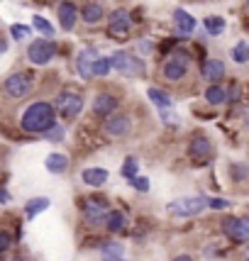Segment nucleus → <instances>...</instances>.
Here are the masks:
<instances>
[{"label":"nucleus","mask_w":249,"mask_h":261,"mask_svg":"<svg viewBox=\"0 0 249 261\" xmlns=\"http://www.w3.org/2000/svg\"><path fill=\"white\" fill-rule=\"evenodd\" d=\"M205 30H208V34H213V37H217V34L225 32V20L222 17H215V15H210V17H205Z\"/></svg>","instance_id":"obj_23"},{"label":"nucleus","mask_w":249,"mask_h":261,"mask_svg":"<svg viewBox=\"0 0 249 261\" xmlns=\"http://www.w3.org/2000/svg\"><path fill=\"white\" fill-rule=\"evenodd\" d=\"M210 151H213V144H210V139L203 135H198V137H193L191 139V144H188V156L195 161H203L210 156Z\"/></svg>","instance_id":"obj_14"},{"label":"nucleus","mask_w":249,"mask_h":261,"mask_svg":"<svg viewBox=\"0 0 249 261\" xmlns=\"http://www.w3.org/2000/svg\"><path fill=\"white\" fill-rule=\"evenodd\" d=\"M98 57H101V54H98L95 49H91V46H88V49H83V51L79 54V59H76V68H79L81 79H86V81L93 79V66H95Z\"/></svg>","instance_id":"obj_11"},{"label":"nucleus","mask_w":249,"mask_h":261,"mask_svg":"<svg viewBox=\"0 0 249 261\" xmlns=\"http://www.w3.org/2000/svg\"><path fill=\"white\" fill-rule=\"evenodd\" d=\"M66 169H68L66 154H49V156H46V171H52V173H64Z\"/></svg>","instance_id":"obj_19"},{"label":"nucleus","mask_w":249,"mask_h":261,"mask_svg":"<svg viewBox=\"0 0 249 261\" xmlns=\"http://www.w3.org/2000/svg\"><path fill=\"white\" fill-rule=\"evenodd\" d=\"M103 256L105 259H117V256H122V244H117V242H105L101 247Z\"/></svg>","instance_id":"obj_25"},{"label":"nucleus","mask_w":249,"mask_h":261,"mask_svg":"<svg viewBox=\"0 0 249 261\" xmlns=\"http://www.w3.org/2000/svg\"><path fill=\"white\" fill-rule=\"evenodd\" d=\"M54 110H57L64 120H76L83 110V98L73 91H61L54 100Z\"/></svg>","instance_id":"obj_3"},{"label":"nucleus","mask_w":249,"mask_h":261,"mask_svg":"<svg viewBox=\"0 0 249 261\" xmlns=\"http://www.w3.org/2000/svg\"><path fill=\"white\" fill-rule=\"evenodd\" d=\"M130 30H132V20H130L127 10L117 8V10L110 12V17H108V34H110V37L124 39V37L130 34Z\"/></svg>","instance_id":"obj_7"},{"label":"nucleus","mask_w":249,"mask_h":261,"mask_svg":"<svg viewBox=\"0 0 249 261\" xmlns=\"http://www.w3.org/2000/svg\"><path fill=\"white\" fill-rule=\"evenodd\" d=\"M3 51H8V42H5V39L0 37V54H3Z\"/></svg>","instance_id":"obj_39"},{"label":"nucleus","mask_w":249,"mask_h":261,"mask_svg":"<svg viewBox=\"0 0 249 261\" xmlns=\"http://www.w3.org/2000/svg\"><path fill=\"white\" fill-rule=\"evenodd\" d=\"M46 207H49V200H46V198H34V200H30V203H27L24 213H27V217L32 220L37 213H42V210H46Z\"/></svg>","instance_id":"obj_24"},{"label":"nucleus","mask_w":249,"mask_h":261,"mask_svg":"<svg viewBox=\"0 0 249 261\" xmlns=\"http://www.w3.org/2000/svg\"><path fill=\"white\" fill-rule=\"evenodd\" d=\"M103 15H105V10H103V5H98V3H86L81 8V17H83V22H88V24H98L103 20Z\"/></svg>","instance_id":"obj_17"},{"label":"nucleus","mask_w":249,"mask_h":261,"mask_svg":"<svg viewBox=\"0 0 249 261\" xmlns=\"http://www.w3.org/2000/svg\"><path fill=\"white\" fill-rule=\"evenodd\" d=\"M110 71H113V66H110V59L98 57V61H95V66H93V76H108Z\"/></svg>","instance_id":"obj_26"},{"label":"nucleus","mask_w":249,"mask_h":261,"mask_svg":"<svg viewBox=\"0 0 249 261\" xmlns=\"http://www.w3.org/2000/svg\"><path fill=\"white\" fill-rule=\"evenodd\" d=\"M44 135L49 137V139H61V137H64V129H61V127H59V122H57L54 127H49Z\"/></svg>","instance_id":"obj_34"},{"label":"nucleus","mask_w":249,"mask_h":261,"mask_svg":"<svg viewBox=\"0 0 249 261\" xmlns=\"http://www.w3.org/2000/svg\"><path fill=\"white\" fill-rule=\"evenodd\" d=\"M201 73H203L205 81H210V83H217V81L225 76V64L220 61V59H208L201 68Z\"/></svg>","instance_id":"obj_15"},{"label":"nucleus","mask_w":249,"mask_h":261,"mask_svg":"<svg viewBox=\"0 0 249 261\" xmlns=\"http://www.w3.org/2000/svg\"><path fill=\"white\" fill-rule=\"evenodd\" d=\"M147 95H149V100L157 105L159 110H164V108H171V95L169 93H164V91H159V88H149L147 91Z\"/></svg>","instance_id":"obj_22"},{"label":"nucleus","mask_w":249,"mask_h":261,"mask_svg":"<svg viewBox=\"0 0 249 261\" xmlns=\"http://www.w3.org/2000/svg\"><path fill=\"white\" fill-rule=\"evenodd\" d=\"M159 115H161V120H164L166 125H171V127H173V125L179 127V122H181V120H179V115H171L169 113V108H164V110H161Z\"/></svg>","instance_id":"obj_32"},{"label":"nucleus","mask_w":249,"mask_h":261,"mask_svg":"<svg viewBox=\"0 0 249 261\" xmlns=\"http://www.w3.org/2000/svg\"><path fill=\"white\" fill-rule=\"evenodd\" d=\"M188 66H191V57H188L186 51H181V49H179V51H173V54L164 61V79L171 81V83L186 79Z\"/></svg>","instance_id":"obj_4"},{"label":"nucleus","mask_w":249,"mask_h":261,"mask_svg":"<svg viewBox=\"0 0 249 261\" xmlns=\"http://www.w3.org/2000/svg\"><path fill=\"white\" fill-rule=\"evenodd\" d=\"M205 205H208L205 198H186V200H179V203H169L166 205V210L173 213V215L186 217V215H198Z\"/></svg>","instance_id":"obj_10"},{"label":"nucleus","mask_w":249,"mask_h":261,"mask_svg":"<svg viewBox=\"0 0 249 261\" xmlns=\"http://www.w3.org/2000/svg\"><path fill=\"white\" fill-rule=\"evenodd\" d=\"M230 173H232V178H235V181H239V178L249 176V171L244 169V166H239V164H232V166H230Z\"/></svg>","instance_id":"obj_33"},{"label":"nucleus","mask_w":249,"mask_h":261,"mask_svg":"<svg viewBox=\"0 0 249 261\" xmlns=\"http://www.w3.org/2000/svg\"><path fill=\"white\" fill-rule=\"evenodd\" d=\"M117 98H115L113 93H98L95 98H93V113L98 115V117H108V115H113L117 110Z\"/></svg>","instance_id":"obj_13"},{"label":"nucleus","mask_w":249,"mask_h":261,"mask_svg":"<svg viewBox=\"0 0 249 261\" xmlns=\"http://www.w3.org/2000/svg\"><path fill=\"white\" fill-rule=\"evenodd\" d=\"M130 186H132L135 191H142V193H147V191H149V181H147V178H142V176L130 178Z\"/></svg>","instance_id":"obj_31"},{"label":"nucleus","mask_w":249,"mask_h":261,"mask_svg":"<svg viewBox=\"0 0 249 261\" xmlns=\"http://www.w3.org/2000/svg\"><path fill=\"white\" fill-rule=\"evenodd\" d=\"M12 261H27V259H24V256H15V259H12Z\"/></svg>","instance_id":"obj_40"},{"label":"nucleus","mask_w":249,"mask_h":261,"mask_svg":"<svg viewBox=\"0 0 249 261\" xmlns=\"http://www.w3.org/2000/svg\"><path fill=\"white\" fill-rule=\"evenodd\" d=\"M247 12H249V0H247Z\"/></svg>","instance_id":"obj_43"},{"label":"nucleus","mask_w":249,"mask_h":261,"mask_svg":"<svg viewBox=\"0 0 249 261\" xmlns=\"http://www.w3.org/2000/svg\"><path fill=\"white\" fill-rule=\"evenodd\" d=\"M3 88H5V93L10 95V98H24V95H30L34 88V79L30 76V73H12V76H8L5 79V83H3Z\"/></svg>","instance_id":"obj_5"},{"label":"nucleus","mask_w":249,"mask_h":261,"mask_svg":"<svg viewBox=\"0 0 249 261\" xmlns=\"http://www.w3.org/2000/svg\"><path fill=\"white\" fill-rule=\"evenodd\" d=\"M130 127H132V120L127 117V115H108L105 117V122H103V132L108 137H113V139H117V137H124L127 132H130Z\"/></svg>","instance_id":"obj_9"},{"label":"nucleus","mask_w":249,"mask_h":261,"mask_svg":"<svg viewBox=\"0 0 249 261\" xmlns=\"http://www.w3.org/2000/svg\"><path fill=\"white\" fill-rule=\"evenodd\" d=\"M122 176H127V178H135V176H137V159H135V156H130V159L124 161Z\"/></svg>","instance_id":"obj_29"},{"label":"nucleus","mask_w":249,"mask_h":261,"mask_svg":"<svg viewBox=\"0 0 249 261\" xmlns=\"http://www.w3.org/2000/svg\"><path fill=\"white\" fill-rule=\"evenodd\" d=\"M227 205H230V200H222V198H210L208 200V207H213V210H222Z\"/></svg>","instance_id":"obj_35"},{"label":"nucleus","mask_w":249,"mask_h":261,"mask_svg":"<svg viewBox=\"0 0 249 261\" xmlns=\"http://www.w3.org/2000/svg\"><path fill=\"white\" fill-rule=\"evenodd\" d=\"M110 66L120 73V76H127V79H142L147 73V66L144 61L132 54V51H115L110 57Z\"/></svg>","instance_id":"obj_2"},{"label":"nucleus","mask_w":249,"mask_h":261,"mask_svg":"<svg viewBox=\"0 0 249 261\" xmlns=\"http://www.w3.org/2000/svg\"><path fill=\"white\" fill-rule=\"evenodd\" d=\"M173 261H193V256H188V254H181V256H176Z\"/></svg>","instance_id":"obj_38"},{"label":"nucleus","mask_w":249,"mask_h":261,"mask_svg":"<svg viewBox=\"0 0 249 261\" xmlns=\"http://www.w3.org/2000/svg\"><path fill=\"white\" fill-rule=\"evenodd\" d=\"M10 244H12V234L5 227H0V254L10 249Z\"/></svg>","instance_id":"obj_30"},{"label":"nucleus","mask_w":249,"mask_h":261,"mask_svg":"<svg viewBox=\"0 0 249 261\" xmlns=\"http://www.w3.org/2000/svg\"><path fill=\"white\" fill-rule=\"evenodd\" d=\"M81 178H83V183H88L93 188H101L103 183L108 181V171L105 169H86L81 173Z\"/></svg>","instance_id":"obj_18"},{"label":"nucleus","mask_w":249,"mask_h":261,"mask_svg":"<svg viewBox=\"0 0 249 261\" xmlns=\"http://www.w3.org/2000/svg\"><path fill=\"white\" fill-rule=\"evenodd\" d=\"M27 34H30V30H27V27H20V24H12V37H15V39H24Z\"/></svg>","instance_id":"obj_36"},{"label":"nucleus","mask_w":249,"mask_h":261,"mask_svg":"<svg viewBox=\"0 0 249 261\" xmlns=\"http://www.w3.org/2000/svg\"><path fill=\"white\" fill-rule=\"evenodd\" d=\"M57 125V110L54 105L46 100H37L32 102L20 117V127L30 135H44L49 127Z\"/></svg>","instance_id":"obj_1"},{"label":"nucleus","mask_w":249,"mask_h":261,"mask_svg":"<svg viewBox=\"0 0 249 261\" xmlns=\"http://www.w3.org/2000/svg\"><path fill=\"white\" fill-rule=\"evenodd\" d=\"M244 259H247V261H249V249H247V251H244Z\"/></svg>","instance_id":"obj_42"},{"label":"nucleus","mask_w":249,"mask_h":261,"mask_svg":"<svg viewBox=\"0 0 249 261\" xmlns=\"http://www.w3.org/2000/svg\"><path fill=\"white\" fill-rule=\"evenodd\" d=\"M124 222H127V220H124V215L120 213V210H110L108 217H105V227L110 229L113 234H117L120 229H124Z\"/></svg>","instance_id":"obj_20"},{"label":"nucleus","mask_w":249,"mask_h":261,"mask_svg":"<svg viewBox=\"0 0 249 261\" xmlns=\"http://www.w3.org/2000/svg\"><path fill=\"white\" fill-rule=\"evenodd\" d=\"M232 59H235L237 64H244V61H249V44L239 42V44L232 49Z\"/></svg>","instance_id":"obj_28"},{"label":"nucleus","mask_w":249,"mask_h":261,"mask_svg":"<svg viewBox=\"0 0 249 261\" xmlns=\"http://www.w3.org/2000/svg\"><path fill=\"white\" fill-rule=\"evenodd\" d=\"M54 54H57V46L49 39H34L32 44L27 46V59L34 66H46L54 59Z\"/></svg>","instance_id":"obj_6"},{"label":"nucleus","mask_w":249,"mask_h":261,"mask_svg":"<svg viewBox=\"0 0 249 261\" xmlns=\"http://www.w3.org/2000/svg\"><path fill=\"white\" fill-rule=\"evenodd\" d=\"M205 100L210 102V105H222V102H227V93L222 86H217V83H213L208 91H205Z\"/></svg>","instance_id":"obj_21"},{"label":"nucleus","mask_w":249,"mask_h":261,"mask_svg":"<svg viewBox=\"0 0 249 261\" xmlns=\"http://www.w3.org/2000/svg\"><path fill=\"white\" fill-rule=\"evenodd\" d=\"M10 200V193H5V191H0V205H5Z\"/></svg>","instance_id":"obj_37"},{"label":"nucleus","mask_w":249,"mask_h":261,"mask_svg":"<svg viewBox=\"0 0 249 261\" xmlns=\"http://www.w3.org/2000/svg\"><path fill=\"white\" fill-rule=\"evenodd\" d=\"M173 22H176V30L181 34H193L195 32V17L193 15H188L186 10H176L173 12Z\"/></svg>","instance_id":"obj_16"},{"label":"nucleus","mask_w":249,"mask_h":261,"mask_svg":"<svg viewBox=\"0 0 249 261\" xmlns=\"http://www.w3.org/2000/svg\"><path fill=\"white\" fill-rule=\"evenodd\" d=\"M105 261H124V259H120V256H117V259H105Z\"/></svg>","instance_id":"obj_41"},{"label":"nucleus","mask_w":249,"mask_h":261,"mask_svg":"<svg viewBox=\"0 0 249 261\" xmlns=\"http://www.w3.org/2000/svg\"><path fill=\"white\" fill-rule=\"evenodd\" d=\"M220 227L232 242H249V217H225Z\"/></svg>","instance_id":"obj_8"},{"label":"nucleus","mask_w":249,"mask_h":261,"mask_svg":"<svg viewBox=\"0 0 249 261\" xmlns=\"http://www.w3.org/2000/svg\"><path fill=\"white\" fill-rule=\"evenodd\" d=\"M32 24H34V27H37V30H39L42 34H46V37H52V34L57 32V30H54V27L49 24V20L39 17V15H34V17H32Z\"/></svg>","instance_id":"obj_27"},{"label":"nucleus","mask_w":249,"mask_h":261,"mask_svg":"<svg viewBox=\"0 0 249 261\" xmlns=\"http://www.w3.org/2000/svg\"><path fill=\"white\" fill-rule=\"evenodd\" d=\"M57 15H59V24H61V30L71 32V30H73V24H76V20H79V8H76L71 0H64V3H59Z\"/></svg>","instance_id":"obj_12"}]
</instances>
